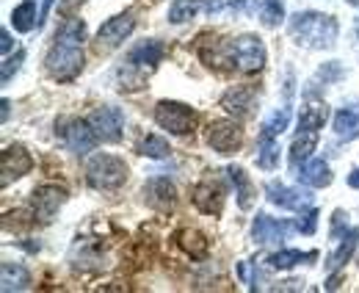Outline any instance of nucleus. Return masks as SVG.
I'll return each mask as SVG.
<instances>
[{
    "instance_id": "1",
    "label": "nucleus",
    "mask_w": 359,
    "mask_h": 293,
    "mask_svg": "<svg viewBox=\"0 0 359 293\" xmlns=\"http://www.w3.org/2000/svg\"><path fill=\"white\" fill-rule=\"evenodd\" d=\"M83 37H86V25L83 20H67L61 25V31L55 34V42L50 47L45 58L47 75L53 81H75L83 70Z\"/></svg>"
},
{
    "instance_id": "2",
    "label": "nucleus",
    "mask_w": 359,
    "mask_h": 293,
    "mask_svg": "<svg viewBox=\"0 0 359 293\" xmlns=\"http://www.w3.org/2000/svg\"><path fill=\"white\" fill-rule=\"evenodd\" d=\"M287 31L290 37L304 47H313V50H329L337 42V34H340V25L334 17L329 14H320V11H299L287 20Z\"/></svg>"
},
{
    "instance_id": "3",
    "label": "nucleus",
    "mask_w": 359,
    "mask_h": 293,
    "mask_svg": "<svg viewBox=\"0 0 359 293\" xmlns=\"http://www.w3.org/2000/svg\"><path fill=\"white\" fill-rule=\"evenodd\" d=\"M86 180H89L91 188H97V191H116L128 180V164L119 155L97 152V155H91L89 164H86Z\"/></svg>"
},
{
    "instance_id": "4",
    "label": "nucleus",
    "mask_w": 359,
    "mask_h": 293,
    "mask_svg": "<svg viewBox=\"0 0 359 293\" xmlns=\"http://www.w3.org/2000/svg\"><path fill=\"white\" fill-rule=\"evenodd\" d=\"M155 122L169 130L172 136H188L196 127V111L185 103H175V100H161L155 105Z\"/></svg>"
},
{
    "instance_id": "5",
    "label": "nucleus",
    "mask_w": 359,
    "mask_h": 293,
    "mask_svg": "<svg viewBox=\"0 0 359 293\" xmlns=\"http://www.w3.org/2000/svg\"><path fill=\"white\" fill-rule=\"evenodd\" d=\"M232 56H235V67L243 72H260L266 67V44L255 34H243L232 39Z\"/></svg>"
},
{
    "instance_id": "6",
    "label": "nucleus",
    "mask_w": 359,
    "mask_h": 293,
    "mask_svg": "<svg viewBox=\"0 0 359 293\" xmlns=\"http://www.w3.org/2000/svg\"><path fill=\"white\" fill-rule=\"evenodd\" d=\"M191 200H194V205L202 210L205 216H222L226 191H224V185H222V180H219V177L208 174V177H202V180L194 185Z\"/></svg>"
},
{
    "instance_id": "7",
    "label": "nucleus",
    "mask_w": 359,
    "mask_h": 293,
    "mask_svg": "<svg viewBox=\"0 0 359 293\" xmlns=\"http://www.w3.org/2000/svg\"><path fill=\"white\" fill-rule=\"evenodd\" d=\"M208 144L219 155H235L243 144V130L235 119H216L208 125Z\"/></svg>"
},
{
    "instance_id": "8",
    "label": "nucleus",
    "mask_w": 359,
    "mask_h": 293,
    "mask_svg": "<svg viewBox=\"0 0 359 293\" xmlns=\"http://www.w3.org/2000/svg\"><path fill=\"white\" fill-rule=\"evenodd\" d=\"M290 230H296V224H290V221H285V219H271L269 213H257L255 221H252V238H255V244H260V247L287 241Z\"/></svg>"
},
{
    "instance_id": "9",
    "label": "nucleus",
    "mask_w": 359,
    "mask_h": 293,
    "mask_svg": "<svg viewBox=\"0 0 359 293\" xmlns=\"http://www.w3.org/2000/svg\"><path fill=\"white\" fill-rule=\"evenodd\" d=\"M133 28H135L133 11H125V14H116V17L105 20V22L100 25V31H97V47H100V50H102V47H105V50L119 47V44L133 34Z\"/></svg>"
},
{
    "instance_id": "10",
    "label": "nucleus",
    "mask_w": 359,
    "mask_h": 293,
    "mask_svg": "<svg viewBox=\"0 0 359 293\" xmlns=\"http://www.w3.org/2000/svg\"><path fill=\"white\" fill-rule=\"evenodd\" d=\"M91 127L97 130L100 141H108V144H116L122 141V130H125V114L114 105H100L94 114H91Z\"/></svg>"
},
{
    "instance_id": "11",
    "label": "nucleus",
    "mask_w": 359,
    "mask_h": 293,
    "mask_svg": "<svg viewBox=\"0 0 359 293\" xmlns=\"http://www.w3.org/2000/svg\"><path fill=\"white\" fill-rule=\"evenodd\" d=\"M144 202L158 213H169V210L177 205V188L169 177H149L144 183Z\"/></svg>"
},
{
    "instance_id": "12",
    "label": "nucleus",
    "mask_w": 359,
    "mask_h": 293,
    "mask_svg": "<svg viewBox=\"0 0 359 293\" xmlns=\"http://www.w3.org/2000/svg\"><path fill=\"white\" fill-rule=\"evenodd\" d=\"M31 169H34V158H31V152H28L22 144H11V147H6V150H3V155H0V171H3L0 183H3V185H8L11 180L25 177Z\"/></svg>"
},
{
    "instance_id": "13",
    "label": "nucleus",
    "mask_w": 359,
    "mask_h": 293,
    "mask_svg": "<svg viewBox=\"0 0 359 293\" xmlns=\"http://www.w3.org/2000/svg\"><path fill=\"white\" fill-rule=\"evenodd\" d=\"M61 125L67 127V130H61V136H64L67 147H69L75 155H86V152H91V150L97 147L100 136H97V130L91 127V122H86V119H69V122H61Z\"/></svg>"
},
{
    "instance_id": "14",
    "label": "nucleus",
    "mask_w": 359,
    "mask_h": 293,
    "mask_svg": "<svg viewBox=\"0 0 359 293\" xmlns=\"http://www.w3.org/2000/svg\"><path fill=\"white\" fill-rule=\"evenodd\" d=\"M67 202V188L61 185H39L31 197V208H34V219L39 221H53V216L58 213V208Z\"/></svg>"
},
{
    "instance_id": "15",
    "label": "nucleus",
    "mask_w": 359,
    "mask_h": 293,
    "mask_svg": "<svg viewBox=\"0 0 359 293\" xmlns=\"http://www.w3.org/2000/svg\"><path fill=\"white\" fill-rule=\"evenodd\" d=\"M222 108L235 119H246L257 108V91L252 86H232L222 94Z\"/></svg>"
},
{
    "instance_id": "16",
    "label": "nucleus",
    "mask_w": 359,
    "mask_h": 293,
    "mask_svg": "<svg viewBox=\"0 0 359 293\" xmlns=\"http://www.w3.org/2000/svg\"><path fill=\"white\" fill-rule=\"evenodd\" d=\"M266 197L271 205L282 210H307L313 208V194L302 191V188H287L282 183H269L266 185Z\"/></svg>"
},
{
    "instance_id": "17",
    "label": "nucleus",
    "mask_w": 359,
    "mask_h": 293,
    "mask_svg": "<svg viewBox=\"0 0 359 293\" xmlns=\"http://www.w3.org/2000/svg\"><path fill=\"white\" fill-rule=\"evenodd\" d=\"M161 58H163V44L158 42V39H147V42L135 44L133 50H130L128 64L133 70H155L161 64Z\"/></svg>"
},
{
    "instance_id": "18",
    "label": "nucleus",
    "mask_w": 359,
    "mask_h": 293,
    "mask_svg": "<svg viewBox=\"0 0 359 293\" xmlns=\"http://www.w3.org/2000/svg\"><path fill=\"white\" fill-rule=\"evenodd\" d=\"M296 177H299V183H304L307 188H326L329 183H332V169L326 161H307L304 167L296 171Z\"/></svg>"
},
{
    "instance_id": "19",
    "label": "nucleus",
    "mask_w": 359,
    "mask_h": 293,
    "mask_svg": "<svg viewBox=\"0 0 359 293\" xmlns=\"http://www.w3.org/2000/svg\"><path fill=\"white\" fill-rule=\"evenodd\" d=\"M0 285H3L6 293L28 291V288H31V274H28V268L20 266V263H3V268H0Z\"/></svg>"
},
{
    "instance_id": "20",
    "label": "nucleus",
    "mask_w": 359,
    "mask_h": 293,
    "mask_svg": "<svg viewBox=\"0 0 359 293\" xmlns=\"http://www.w3.org/2000/svg\"><path fill=\"white\" fill-rule=\"evenodd\" d=\"M357 244H359V227H351L343 238H340V247L329 254V274H334V271H340L348 260H351V254H354V249H357Z\"/></svg>"
},
{
    "instance_id": "21",
    "label": "nucleus",
    "mask_w": 359,
    "mask_h": 293,
    "mask_svg": "<svg viewBox=\"0 0 359 293\" xmlns=\"http://www.w3.org/2000/svg\"><path fill=\"white\" fill-rule=\"evenodd\" d=\"M334 136L340 141H354L359 138V108L351 105V108H340L334 114Z\"/></svg>"
},
{
    "instance_id": "22",
    "label": "nucleus",
    "mask_w": 359,
    "mask_h": 293,
    "mask_svg": "<svg viewBox=\"0 0 359 293\" xmlns=\"http://www.w3.org/2000/svg\"><path fill=\"white\" fill-rule=\"evenodd\" d=\"M226 174H229V180L235 183V197H238V208L241 210H249L252 208V197H255V185H252V180H249V174H246V169L243 167H232L226 169Z\"/></svg>"
},
{
    "instance_id": "23",
    "label": "nucleus",
    "mask_w": 359,
    "mask_h": 293,
    "mask_svg": "<svg viewBox=\"0 0 359 293\" xmlns=\"http://www.w3.org/2000/svg\"><path fill=\"white\" fill-rule=\"evenodd\" d=\"M315 147H318V130L302 133V136L293 141V147H290V169L299 171V169L304 167V164L310 161V155H313Z\"/></svg>"
},
{
    "instance_id": "24",
    "label": "nucleus",
    "mask_w": 359,
    "mask_h": 293,
    "mask_svg": "<svg viewBox=\"0 0 359 293\" xmlns=\"http://www.w3.org/2000/svg\"><path fill=\"white\" fill-rule=\"evenodd\" d=\"M318 254L315 252H299V249H279L269 254V263L271 268H276V271H287V268H293V266H299V263H304V260H315Z\"/></svg>"
},
{
    "instance_id": "25",
    "label": "nucleus",
    "mask_w": 359,
    "mask_h": 293,
    "mask_svg": "<svg viewBox=\"0 0 359 293\" xmlns=\"http://www.w3.org/2000/svg\"><path fill=\"white\" fill-rule=\"evenodd\" d=\"M36 3L34 0H22L14 11H11V25H14V31H20V34H31L34 28H36Z\"/></svg>"
},
{
    "instance_id": "26",
    "label": "nucleus",
    "mask_w": 359,
    "mask_h": 293,
    "mask_svg": "<svg viewBox=\"0 0 359 293\" xmlns=\"http://www.w3.org/2000/svg\"><path fill=\"white\" fill-rule=\"evenodd\" d=\"M326 117H329V108L323 103H310L302 108L299 114V130L302 133H310V130H320L326 125Z\"/></svg>"
},
{
    "instance_id": "27",
    "label": "nucleus",
    "mask_w": 359,
    "mask_h": 293,
    "mask_svg": "<svg viewBox=\"0 0 359 293\" xmlns=\"http://www.w3.org/2000/svg\"><path fill=\"white\" fill-rule=\"evenodd\" d=\"M177 238H180V247L188 252L191 257H208V252H210V241H208L199 230H182Z\"/></svg>"
},
{
    "instance_id": "28",
    "label": "nucleus",
    "mask_w": 359,
    "mask_h": 293,
    "mask_svg": "<svg viewBox=\"0 0 359 293\" xmlns=\"http://www.w3.org/2000/svg\"><path fill=\"white\" fill-rule=\"evenodd\" d=\"M138 155H147V158L161 161V158H169V155H172V150H169V141H166L163 136L149 133V136H144V138H141V144H138Z\"/></svg>"
},
{
    "instance_id": "29",
    "label": "nucleus",
    "mask_w": 359,
    "mask_h": 293,
    "mask_svg": "<svg viewBox=\"0 0 359 293\" xmlns=\"http://www.w3.org/2000/svg\"><path fill=\"white\" fill-rule=\"evenodd\" d=\"M202 6H205V0H175V3L169 6V22L182 25V22L194 20Z\"/></svg>"
},
{
    "instance_id": "30",
    "label": "nucleus",
    "mask_w": 359,
    "mask_h": 293,
    "mask_svg": "<svg viewBox=\"0 0 359 293\" xmlns=\"http://www.w3.org/2000/svg\"><path fill=\"white\" fill-rule=\"evenodd\" d=\"M279 141L276 138H260L257 144V167L266 169V171H273L279 167Z\"/></svg>"
},
{
    "instance_id": "31",
    "label": "nucleus",
    "mask_w": 359,
    "mask_h": 293,
    "mask_svg": "<svg viewBox=\"0 0 359 293\" xmlns=\"http://www.w3.org/2000/svg\"><path fill=\"white\" fill-rule=\"evenodd\" d=\"M290 125V111L287 108H279V111H273L269 119L263 122V130H260V138H276L279 133H285Z\"/></svg>"
},
{
    "instance_id": "32",
    "label": "nucleus",
    "mask_w": 359,
    "mask_h": 293,
    "mask_svg": "<svg viewBox=\"0 0 359 293\" xmlns=\"http://www.w3.org/2000/svg\"><path fill=\"white\" fill-rule=\"evenodd\" d=\"M285 20V0H263V22L273 28Z\"/></svg>"
},
{
    "instance_id": "33",
    "label": "nucleus",
    "mask_w": 359,
    "mask_h": 293,
    "mask_svg": "<svg viewBox=\"0 0 359 293\" xmlns=\"http://www.w3.org/2000/svg\"><path fill=\"white\" fill-rule=\"evenodd\" d=\"M22 61H25V50H17L14 58H6V61H3V72H0V84L3 86L8 84V81L20 72V64H22Z\"/></svg>"
},
{
    "instance_id": "34",
    "label": "nucleus",
    "mask_w": 359,
    "mask_h": 293,
    "mask_svg": "<svg viewBox=\"0 0 359 293\" xmlns=\"http://www.w3.org/2000/svg\"><path fill=\"white\" fill-rule=\"evenodd\" d=\"M315 227H318V210L315 208H307L302 216H299V221H296V230L299 233H304V235H313Z\"/></svg>"
},
{
    "instance_id": "35",
    "label": "nucleus",
    "mask_w": 359,
    "mask_h": 293,
    "mask_svg": "<svg viewBox=\"0 0 359 293\" xmlns=\"http://www.w3.org/2000/svg\"><path fill=\"white\" fill-rule=\"evenodd\" d=\"M318 78L323 81V84H329V81H337V78H343V70H340V61H329L320 72H318Z\"/></svg>"
},
{
    "instance_id": "36",
    "label": "nucleus",
    "mask_w": 359,
    "mask_h": 293,
    "mask_svg": "<svg viewBox=\"0 0 359 293\" xmlns=\"http://www.w3.org/2000/svg\"><path fill=\"white\" fill-rule=\"evenodd\" d=\"M11 47H14V42H11V34L3 28V31H0V50H3V56H8V53H11Z\"/></svg>"
},
{
    "instance_id": "37",
    "label": "nucleus",
    "mask_w": 359,
    "mask_h": 293,
    "mask_svg": "<svg viewBox=\"0 0 359 293\" xmlns=\"http://www.w3.org/2000/svg\"><path fill=\"white\" fill-rule=\"evenodd\" d=\"M249 3L252 0H229V8L232 11H243V8H249Z\"/></svg>"
},
{
    "instance_id": "38",
    "label": "nucleus",
    "mask_w": 359,
    "mask_h": 293,
    "mask_svg": "<svg viewBox=\"0 0 359 293\" xmlns=\"http://www.w3.org/2000/svg\"><path fill=\"white\" fill-rule=\"evenodd\" d=\"M348 185H351V188H359V167L348 174Z\"/></svg>"
},
{
    "instance_id": "39",
    "label": "nucleus",
    "mask_w": 359,
    "mask_h": 293,
    "mask_svg": "<svg viewBox=\"0 0 359 293\" xmlns=\"http://www.w3.org/2000/svg\"><path fill=\"white\" fill-rule=\"evenodd\" d=\"M8 108H11V103H8V100H3V122L8 119Z\"/></svg>"
},
{
    "instance_id": "40",
    "label": "nucleus",
    "mask_w": 359,
    "mask_h": 293,
    "mask_svg": "<svg viewBox=\"0 0 359 293\" xmlns=\"http://www.w3.org/2000/svg\"><path fill=\"white\" fill-rule=\"evenodd\" d=\"M348 3H351V6H357V8H359V0H348Z\"/></svg>"
},
{
    "instance_id": "41",
    "label": "nucleus",
    "mask_w": 359,
    "mask_h": 293,
    "mask_svg": "<svg viewBox=\"0 0 359 293\" xmlns=\"http://www.w3.org/2000/svg\"><path fill=\"white\" fill-rule=\"evenodd\" d=\"M72 3H78V0H72Z\"/></svg>"
}]
</instances>
